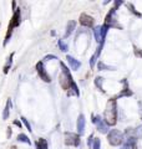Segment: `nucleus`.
Instances as JSON below:
<instances>
[{
  "instance_id": "nucleus-1",
  "label": "nucleus",
  "mask_w": 142,
  "mask_h": 149,
  "mask_svg": "<svg viewBox=\"0 0 142 149\" xmlns=\"http://www.w3.org/2000/svg\"><path fill=\"white\" fill-rule=\"evenodd\" d=\"M61 65V68H63V73L60 76V83L65 90H69L67 92V96H80V92H79V88L76 86V83L74 82L72 80V76L69 71V68L65 66L64 62H60Z\"/></svg>"
},
{
  "instance_id": "nucleus-2",
  "label": "nucleus",
  "mask_w": 142,
  "mask_h": 149,
  "mask_svg": "<svg viewBox=\"0 0 142 149\" xmlns=\"http://www.w3.org/2000/svg\"><path fill=\"white\" fill-rule=\"evenodd\" d=\"M103 119L108 125H113L116 124V119H117V106H116V98H111L108 100L107 104H106V109L103 113Z\"/></svg>"
},
{
  "instance_id": "nucleus-3",
  "label": "nucleus",
  "mask_w": 142,
  "mask_h": 149,
  "mask_svg": "<svg viewBox=\"0 0 142 149\" xmlns=\"http://www.w3.org/2000/svg\"><path fill=\"white\" fill-rule=\"evenodd\" d=\"M20 21H21V11H20V9L18 8V9L14 10V14L11 16V20H10V24H9V26H8V32H6V36H5V41H4V46L6 45L9 39H10V36L13 34V30L20 25Z\"/></svg>"
},
{
  "instance_id": "nucleus-4",
  "label": "nucleus",
  "mask_w": 142,
  "mask_h": 149,
  "mask_svg": "<svg viewBox=\"0 0 142 149\" xmlns=\"http://www.w3.org/2000/svg\"><path fill=\"white\" fill-rule=\"evenodd\" d=\"M107 139H108V143L111 144L113 147H117L122 144L125 142V136L121 130L118 129H112L108 132V136H107Z\"/></svg>"
},
{
  "instance_id": "nucleus-5",
  "label": "nucleus",
  "mask_w": 142,
  "mask_h": 149,
  "mask_svg": "<svg viewBox=\"0 0 142 149\" xmlns=\"http://www.w3.org/2000/svg\"><path fill=\"white\" fill-rule=\"evenodd\" d=\"M92 123L96 124V128L100 133L106 134L108 133V124L105 122V119H102L100 116H92Z\"/></svg>"
},
{
  "instance_id": "nucleus-6",
  "label": "nucleus",
  "mask_w": 142,
  "mask_h": 149,
  "mask_svg": "<svg viewBox=\"0 0 142 149\" xmlns=\"http://www.w3.org/2000/svg\"><path fill=\"white\" fill-rule=\"evenodd\" d=\"M65 144H66V146L77 147L80 144V136H79V134H76V133L65 132Z\"/></svg>"
},
{
  "instance_id": "nucleus-7",
  "label": "nucleus",
  "mask_w": 142,
  "mask_h": 149,
  "mask_svg": "<svg viewBox=\"0 0 142 149\" xmlns=\"http://www.w3.org/2000/svg\"><path fill=\"white\" fill-rule=\"evenodd\" d=\"M36 71H37V73H39V77L44 82H50L51 81V77H50V74L46 72L44 62H42V61H39L36 63Z\"/></svg>"
},
{
  "instance_id": "nucleus-8",
  "label": "nucleus",
  "mask_w": 142,
  "mask_h": 149,
  "mask_svg": "<svg viewBox=\"0 0 142 149\" xmlns=\"http://www.w3.org/2000/svg\"><path fill=\"white\" fill-rule=\"evenodd\" d=\"M80 24L86 27H92L93 26V17L87 15V14H81L80 16Z\"/></svg>"
},
{
  "instance_id": "nucleus-9",
  "label": "nucleus",
  "mask_w": 142,
  "mask_h": 149,
  "mask_svg": "<svg viewBox=\"0 0 142 149\" xmlns=\"http://www.w3.org/2000/svg\"><path fill=\"white\" fill-rule=\"evenodd\" d=\"M93 35H95V39H96L97 42H100V44L103 42V40H105V36H103L102 26H95L93 27Z\"/></svg>"
},
{
  "instance_id": "nucleus-10",
  "label": "nucleus",
  "mask_w": 142,
  "mask_h": 149,
  "mask_svg": "<svg viewBox=\"0 0 142 149\" xmlns=\"http://www.w3.org/2000/svg\"><path fill=\"white\" fill-rule=\"evenodd\" d=\"M85 125H86V119H85L84 114H80L77 118V133L79 136H82L85 132Z\"/></svg>"
},
{
  "instance_id": "nucleus-11",
  "label": "nucleus",
  "mask_w": 142,
  "mask_h": 149,
  "mask_svg": "<svg viewBox=\"0 0 142 149\" xmlns=\"http://www.w3.org/2000/svg\"><path fill=\"white\" fill-rule=\"evenodd\" d=\"M66 60H67V63L70 65L71 70H74V71H76V70L80 68V66H81V62L79 61V60H76L75 57H72V56L67 55L66 56Z\"/></svg>"
},
{
  "instance_id": "nucleus-12",
  "label": "nucleus",
  "mask_w": 142,
  "mask_h": 149,
  "mask_svg": "<svg viewBox=\"0 0 142 149\" xmlns=\"http://www.w3.org/2000/svg\"><path fill=\"white\" fill-rule=\"evenodd\" d=\"M101 50H102V44H100V46H98V47L96 49V51H95V54L91 56V60H90V66L91 67L95 66V63H96L98 56H100V54H101Z\"/></svg>"
},
{
  "instance_id": "nucleus-13",
  "label": "nucleus",
  "mask_w": 142,
  "mask_h": 149,
  "mask_svg": "<svg viewBox=\"0 0 142 149\" xmlns=\"http://www.w3.org/2000/svg\"><path fill=\"white\" fill-rule=\"evenodd\" d=\"M11 106H13V102L11 100H8L6 101V104H5V108H4V112H3V119L6 120L10 116V109H11Z\"/></svg>"
},
{
  "instance_id": "nucleus-14",
  "label": "nucleus",
  "mask_w": 142,
  "mask_h": 149,
  "mask_svg": "<svg viewBox=\"0 0 142 149\" xmlns=\"http://www.w3.org/2000/svg\"><path fill=\"white\" fill-rule=\"evenodd\" d=\"M75 27H76V21L71 20L67 22V26H66V31H65V37H69L71 34L74 32Z\"/></svg>"
},
{
  "instance_id": "nucleus-15",
  "label": "nucleus",
  "mask_w": 142,
  "mask_h": 149,
  "mask_svg": "<svg viewBox=\"0 0 142 149\" xmlns=\"http://www.w3.org/2000/svg\"><path fill=\"white\" fill-rule=\"evenodd\" d=\"M36 144V149H49V144H47V141L44 138H39L35 142Z\"/></svg>"
},
{
  "instance_id": "nucleus-16",
  "label": "nucleus",
  "mask_w": 142,
  "mask_h": 149,
  "mask_svg": "<svg viewBox=\"0 0 142 149\" xmlns=\"http://www.w3.org/2000/svg\"><path fill=\"white\" fill-rule=\"evenodd\" d=\"M13 57H14V52L13 54H10V56L8 57V60H6V62H5V66H4V73H8L9 72V70H10V67H11V65H13Z\"/></svg>"
},
{
  "instance_id": "nucleus-17",
  "label": "nucleus",
  "mask_w": 142,
  "mask_h": 149,
  "mask_svg": "<svg viewBox=\"0 0 142 149\" xmlns=\"http://www.w3.org/2000/svg\"><path fill=\"white\" fill-rule=\"evenodd\" d=\"M97 68L100 70V71H113V70H115V67L107 66V65H106V63H103L102 61H98V63H97Z\"/></svg>"
},
{
  "instance_id": "nucleus-18",
  "label": "nucleus",
  "mask_w": 142,
  "mask_h": 149,
  "mask_svg": "<svg viewBox=\"0 0 142 149\" xmlns=\"http://www.w3.org/2000/svg\"><path fill=\"white\" fill-rule=\"evenodd\" d=\"M18 142H21V143H25V144H31V141L29 139V137L26 136V134H24V133H20L18 136Z\"/></svg>"
},
{
  "instance_id": "nucleus-19",
  "label": "nucleus",
  "mask_w": 142,
  "mask_h": 149,
  "mask_svg": "<svg viewBox=\"0 0 142 149\" xmlns=\"http://www.w3.org/2000/svg\"><path fill=\"white\" fill-rule=\"evenodd\" d=\"M58 45H59V47H60V50L63 51V52H67L69 51V46L64 40H58Z\"/></svg>"
},
{
  "instance_id": "nucleus-20",
  "label": "nucleus",
  "mask_w": 142,
  "mask_h": 149,
  "mask_svg": "<svg viewBox=\"0 0 142 149\" xmlns=\"http://www.w3.org/2000/svg\"><path fill=\"white\" fill-rule=\"evenodd\" d=\"M102 82H103L102 77H96L95 78V85H96V87L98 88V90H101V91H103L102 90Z\"/></svg>"
},
{
  "instance_id": "nucleus-21",
  "label": "nucleus",
  "mask_w": 142,
  "mask_h": 149,
  "mask_svg": "<svg viewBox=\"0 0 142 149\" xmlns=\"http://www.w3.org/2000/svg\"><path fill=\"white\" fill-rule=\"evenodd\" d=\"M100 147H101V141H100L98 138H95L91 148H92V149H100Z\"/></svg>"
},
{
  "instance_id": "nucleus-22",
  "label": "nucleus",
  "mask_w": 142,
  "mask_h": 149,
  "mask_svg": "<svg viewBox=\"0 0 142 149\" xmlns=\"http://www.w3.org/2000/svg\"><path fill=\"white\" fill-rule=\"evenodd\" d=\"M20 119H21V122L24 123V125H25V127H26L27 129H29V132L31 133V132H32V129H31V124L29 123V120H27V119H26L25 117H21Z\"/></svg>"
},
{
  "instance_id": "nucleus-23",
  "label": "nucleus",
  "mask_w": 142,
  "mask_h": 149,
  "mask_svg": "<svg viewBox=\"0 0 142 149\" xmlns=\"http://www.w3.org/2000/svg\"><path fill=\"white\" fill-rule=\"evenodd\" d=\"M131 95H132V92H131V91L129 90V88H127V87H126V88H125V90H124V91H122V92H121V93H120V95H118L117 97H124V96H131Z\"/></svg>"
},
{
  "instance_id": "nucleus-24",
  "label": "nucleus",
  "mask_w": 142,
  "mask_h": 149,
  "mask_svg": "<svg viewBox=\"0 0 142 149\" xmlns=\"http://www.w3.org/2000/svg\"><path fill=\"white\" fill-rule=\"evenodd\" d=\"M132 147H134V144H131V143H124V146H122L120 149H132Z\"/></svg>"
},
{
  "instance_id": "nucleus-25",
  "label": "nucleus",
  "mask_w": 142,
  "mask_h": 149,
  "mask_svg": "<svg viewBox=\"0 0 142 149\" xmlns=\"http://www.w3.org/2000/svg\"><path fill=\"white\" fill-rule=\"evenodd\" d=\"M135 130H136V137H142V125Z\"/></svg>"
},
{
  "instance_id": "nucleus-26",
  "label": "nucleus",
  "mask_w": 142,
  "mask_h": 149,
  "mask_svg": "<svg viewBox=\"0 0 142 149\" xmlns=\"http://www.w3.org/2000/svg\"><path fill=\"white\" fill-rule=\"evenodd\" d=\"M135 54H136L137 56H140V57H142V51H141L140 49H137V47H135Z\"/></svg>"
},
{
  "instance_id": "nucleus-27",
  "label": "nucleus",
  "mask_w": 142,
  "mask_h": 149,
  "mask_svg": "<svg viewBox=\"0 0 142 149\" xmlns=\"http://www.w3.org/2000/svg\"><path fill=\"white\" fill-rule=\"evenodd\" d=\"M50 58H54V60H58V57L56 56H54V55H47L46 57L44 58V60H50Z\"/></svg>"
},
{
  "instance_id": "nucleus-28",
  "label": "nucleus",
  "mask_w": 142,
  "mask_h": 149,
  "mask_svg": "<svg viewBox=\"0 0 142 149\" xmlns=\"http://www.w3.org/2000/svg\"><path fill=\"white\" fill-rule=\"evenodd\" d=\"M14 124H15V125H18L19 128H21V127H22V124L20 123V120H14Z\"/></svg>"
},
{
  "instance_id": "nucleus-29",
  "label": "nucleus",
  "mask_w": 142,
  "mask_h": 149,
  "mask_svg": "<svg viewBox=\"0 0 142 149\" xmlns=\"http://www.w3.org/2000/svg\"><path fill=\"white\" fill-rule=\"evenodd\" d=\"M140 111H141V118H142V103H141V109Z\"/></svg>"
}]
</instances>
